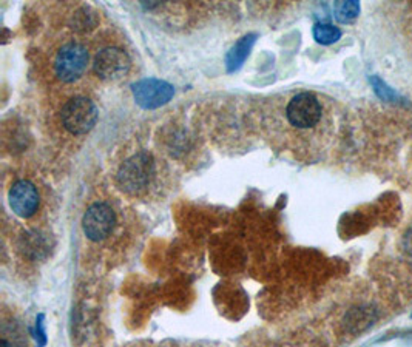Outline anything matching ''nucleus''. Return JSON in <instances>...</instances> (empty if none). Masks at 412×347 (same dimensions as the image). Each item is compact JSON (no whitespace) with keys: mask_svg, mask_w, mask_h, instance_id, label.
I'll return each mask as SVG.
<instances>
[{"mask_svg":"<svg viewBox=\"0 0 412 347\" xmlns=\"http://www.w3.org/2000/svg\"><path fill=\"white\" fill-rule=\"evenodd\" d=\"M263 130L280 150L298 156H318L329 150L337 134V113L328 97L312 91L270 99Z\"/></svg>","mask_w":412,"mask_h":347,"instance_id":"f257e3e1","label":"nucleus"},{"mask_svg":"<svg viewBox=\"0 0 412 347\" xmlns=\"http://www.w3.org/2000/svg\"><path fill=\"white\" fill-rule=\"evenodd\" d=\"M162 178L161 160L150 152H138L121 164L116 182L128 196L149 198L161 187Z\"/></svg>","mask_w":412,"mask_h":347,"instance_id":"f03ea898","label":"nucleus"},{"mask_svg":"<svg viewBox=\"0 0 412 347\" xmlns=\"http://www.w3.org/2000/svg\"><path fill=\"white\" fill-rule=\"evenodd\" d=\"M97 108L88 97H73L64 105L62 123L64 127L73 134H85L96 125L97 122Z\"/></svg>","mask_w":412,"mask_h":347,"instance_id":"7ed1b4c3","label":"nucleus"},{"mask_svg":"<svg viewBox=\"0 0 412 347\" xmlns=\"http://www.w3.org/2000/svg\"><path fill=\"white\" fill-rule=\"evenodd\" d=\"M88 67L87 48L77 42H70L59 49L54 60V70L64 82H76Z\"/></svg>","mask_w":412,"mask_h":347,"instance_id":"20e7f679","label":"nucleus"},{"mask_svg":"<svg viewBox=\"0 0 412 347\" xmlns=\"http://www.w3.org/2000/svg\"><path fill=\"white\" fill-rule=\"evenodd\" d=\"M132 60L124 49L121 48H106L96 54L95 58V73L104 80L116 82L125 77L130 71Z\"/></svg>","mask_w":412,"mask_h":347,"instance_id":"39448f33","label":"nucleus"},{"mask_svg":"<svg viewBox=\"0 0 412 347\" xmlns=\"http://www.w3.org/2000/svg\"><path fill=\"white\" fill-rule=\"evenodd\" d=\"M116 224V215L113 208L108 204L104 202H96L91 206L87 213L84 215L82 219V227L84 232L87 235V238L91 241H99L106 239L110 233L113 232Z\"/></svg>","mask_w":412,"mask_h":347,"instance_id":"423d86ee","label":"nucleus"},{"mask_svg":"<svg viewBox=\"0 0 412 347\" xmlns=\"http://www.w3.org/2000/svg\"><path fill=\"white\" fill-rule=\"evenodd\" d=\"M173 86L159 79H144L133 85L134 101L147 110L162 107L173 97Z\"/></svg>","mask_w":412,"mask_h":347,"instance_id":"0eeeda50","label":"nucleus"},{"mask_svg":"<svg viewBox=\"0 0 412 347\" xmlns=\"http://www.w3.org/2000/svg\"><path fill=\"white\" fill-rule=\"evenodd\" d=\"M10 207L21 218H29L39 207L38 189L29 181H17L8 195Z\"/></svg>","mask_w":412,"mask_h":347,"instance_id":"6e6552de","label":"nucleus"},{"mask_svg":"<svg viewBox=\"0 0 412 347\" xmlns=\"http://www.w3.org/2000/svg\"><path fill=\"white\" fill-rule=\"evenodd\" d=\"M255 39H256L255 34H249V36L241 37V39H239L235 45H233V48L230 49L229 54H227V58H226L227 70L235 71L244 64L245 58H247L252 47H254Z\"/></svg>","mask_w":412,"mask_h":347,"instance_id":"1a4fd4ad","label":"nucleus"},{"mask_svg":"<svg viewBox=\"0 0 412 347\" xmlns=\"http://www.w3.org/2000/svg\"><path fill=\"white\" fill-rule=\"evenodd\" d=\"M99 23V17L95 10L88 8V6H82L79 8L71 17V28L77 31V33H88V31L95 29Z\"/></svg>","mask_w":412,"mask_h":347,"instance_id":"9d476101","label":"nucleus"},{"mask_svg":"<svg viewBox=\"0 0 412 347\" xmlns=\"http://www.w3.org/2000/svg\"><path fill=\"white\" fill-rule=\"evenodd\" d=\"M22 252L25 253L28 258L32 259H40L47 255L48 244L44 237H40L38 233H28L22 238Z\"/></svg>","mask_w":412,"mask_h":347,"instance_id":"9b49d317","label":"nucleus"},{"mask_svg":"<svg viewBox=\"0 0 412 347\" xmlns=\"http://www.w3.org/2000/svg\"><path fill=\"white\" fill-rule=\"evenodd\" d=\"M341 37V29L330 23H317L313 27V39L322 45H330Z\"/></svg>","mask_w":412,"mask_h":347,"instance_id":"f8f14e48","label":"nucleus"},{"mask_svg":"<svg viewBox=\"0 0 412 347\" xmlns=\"http://www.w3.org/2000/svg\"><path fill=\"white\" fill-rule=\"evenodd\" d=\"M360 14L359 2H338L335 3V17L338 22L348 23Z\"/></svg>","mask_w":412,"mask_h":347,"instance_id":"ddd939ff","label":"nucleus"},{"mask_svg":"<svg viewBox=\"0 0 412 347\" xmlns=\"http://www.w3.org/2000/svg\"><path fill=\"white\" fill-rule=\"evenodd\" d=\"M36 339H38V347H44L47 344L44 315H39L38 320H36Z\"/></svg>","mask_w":412,"mask_h":347,"instance_id":"4468645a","label":"nucleus"},{"mask_svg":"<svg viewBox=\"0 0 412 347\" xmlns=\"http://www.w3.org/2000/svg\"><path fill=\"white\" fill-rule=\"evenodd\" d=\"M0 347H14V346H13V344H10V343L7 342V339H3V338H2V342H0Z\"/></svg>","mask_w":412,"mask_h":347,"instance_id":"2eb2a0df","label":"nucleus"}]
</instances>
